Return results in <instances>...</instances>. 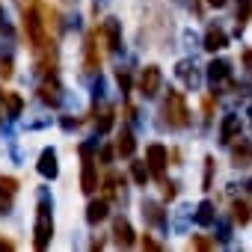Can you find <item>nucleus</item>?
Returning a JSON list of instances; mask_svg holds the SVG:
<instances>
[{
    "label": "nucleus",
    "instance_id": "0eeeda50",
    "mask_svg": "<svg viewBox=\"0 0 252 252\" xmlns=\"http://www.w3.org/2000/svg\"><path fill=\"white\" fill-rule=\"evenodd\" d=\"M18 193V181L9 175H0V214H6L12 208V199Z\"/></svg>",
    "mask_w": 252,
    "mask_h": 252
},
{
    "label": "nucleus",
    "instance_id": "9d476101",
    "mask_svg": "<svg viewBox=\"0 0 252 252\" xmlns=\"http://www.w3.org/2000/svg\"><path fill=\"white\" fill-rule=\"evenodd\" d=\"M101 36H104V42H107V48L110 51H119L122 48V33H119V21H104V27H101Z\"/></svg>",
    "mask_w": 252,
    "mask_h": 252
},
{
    "label": "nucleus",
    "instance_id": "6ab92c4d",
    "mask_svg": "<svg viewBox=\"0 0 252 252\" xmlns=\"http://www.w3.org/2000/svg\"><path fill=\"white\" fill-rule=\"evenodd\" d=\"M252 18V0H240L237 3V27H246Z\"/></svg>",
    "mask_w": 252,
    "mask_h": 252
},
{
    "label": "nucleus",
    "instance_id": "412c9836",
    "mask_svg": "<svg viewBox=\"0 0 252 252\" xmlns=\"http://www.w3.org/2000/svg\"><path fill=\"white\" fill-rule=\"evenodd\" d=\"M131 175H134V181H137V184H143V187H146V181H149L152 169H149L146 163H131Z\"/></svg>",
    "mask_w": 252,
    "mask_h": 252
},
{
    "label": "nucleus",
    "instance_id": "c756f323",
    "mask_svg": "<svg viewBox=\"0 0 252 252\" xmlns=\"http://www.w3.org/2000/svg\"><path fill=\"white\" fill-rule=\"evenodd\" d=\"M163 196L172 199V196H175V184H163Z\"/></svg>",
    "mask_w": 252,
    "mask_h": 252
},
{
    "label": "nucleus",
    "instance_id": "2f4dec72",
    "mask_svg": "<svg viewBox=\"0 0 252 252\" xmlns=\"http://www.w3.org/2000/svg\"><path fill=\"white\" fill-rule=\"evenodd\" d=\"M3 101H6V92H0V119H3Z\"/></svg>",
    "mask_w": 252,
    "mask_h": 252
},
{
    "label": "nucleus",
    "instance_id": "b1692460",
    "mask_svg": "<svg viewBox=\"0 0 252 252\" xmlns=\"http://www.w3.org/2000/svg\"><path fill=\"white\" fill-rule=\"evenodd\" d=\"M146 211H149V220H152V222H158V225L163 222V214H160V208H158V205H149Z\"/></svg>",
    "mask_w": 252,
    "mask_h": 252
},
{
    "label": "nucleus",
    "instance_id": "39448f33",
    "mask_svg": "<svg viewBox=\"0 0 252 252\" xmlns=\"http://www.w3.org/2000/svg\"><path fill=\"white\" fill-rule=\"evenodd\" d=\"M158 89H160V68L158 65H146L143 77H140V92L146 98H152V95H158Z\"/></svg>",
    "mask_w": 252,
    "mask_h": 252
},
{
    "label": "nucleus",
    "instance_id": "aec40b11",
    "mask_svg": "<svg viewBox=\"0 0 252 252\" xmlns=\"http://www.w3.org/2000/svg\"><path fill=\"white\" fill-rule=\"evenodd\" d=\"M21 104H24V101H21V95H15V92H6V107H9V113H6V116H9V119L21 116Z\"/></svg>",
    "mask_w": 252,
    "mask_h": 252
},
{
    "label": "nucleus",
    "instance_id": "7ed1b4c3",
    "mask_svg": "<svg viewBox=\"0 0 252 252\" xmlns=\"http://www.w3.org/2000/svg\"><path fill=\"white\" fill-rule=\"evenodd\" d=\"M51 234H54V222H51V208L48 202L39 205V214H36V237H33V246L36 249H45L51 243Z\"/></svg>",
    "mask_w": 252,
    "mask_h": 252
},
{
    "label": "nucleus",
    "instance_id": "a878e982",
    "mask_svg": "<svg viewBox=\"0 0 252 252\" xmlns=\"http://www.w3.org/2000/svg\"><path fill=\"white\" fill-rule=\"evenodd\" d=\"M116 80H119L122 92H128V89H131V77H128V74H122V71H119V74H116Z\"/></svg>",
    "mask_w": 252,
    "mask_h": 252
},
{
    "label": "nucleus",
    "instance_id": "6e6552de",
    "mask_svg": "<svg viewBox=\"0 0 252 252\" xmlns=\"http://www.w3.org/2000/svg\"><path fill=\"white\" fill-rule=\"evenodd\" d=\"M98 39H101V33L98 30H92L89 33V39H86V71H98V65H101V54H98Z\"/></svg>",
    "mask_w": 252,
    "mask_h": 252
},
{
    "label": "nucleus",
    "instance_id": "473e14b6",
    "mask_svg": "<svg viewBox=\"0 0 252 252\" xmlns=\"http://www.w3.org/2000/svg\"><path fill=\"white\" fill-rule=\"evenodd\" d=\"M208 3H211V6H222V3H225V0H208Z\"/></svg>",
    "mask_w": 252,
    "mask_h": 252
},
{
    "label": "nucleus",
    "instance_id": "f257e3e1",
    "mask_svg": "<svg viewBox=\"0 0 252 252\" xmlns=\"http://www.w3.org/2000/svg\"><path fill=\"white\" fill-rule=\"evenodd\" d=\"M42 6H36V9H27L24 12V30H27V42H30V48L33 51H48L54 42H51V33H48V21L42 18Z\"/></svg>",
    "mask_w": 252,
    "mask_h": 252
},
{
    "label": "nucleus",
    "instance_id": "c85d7f7f",
    "mask_svg": "<svg viewBox=\"0 0 252 252\" xmlns=\"http://www.w3.org/2000/svg\"><path fill=\"white\" fill-rule=\"evenodd\" d=\"M143 246H146V249H160V243L152 240V237H143Z\"/></svg>",
    "mask_w": 252,
    "mask_h": 252
},
{
    "label": "nucleus",
    "instance_id": "f03ea898",
    "mask_svg": "<svg viewBox=\"0 0 252 252\" xmlns=\"http://www.w3.org/2000/svg\"><path fill=\"white\" fill-rule=\"evenodd\" d=\"M166 122H169V128H184V125L190 122V110H187V101L181 92H172L166 95Z\"/></svg>",
    "mask_w": 252,
    "mask_h": 252
},
{
    "label": "nucleus",
    "instance_id": "ddd939ff",
    "mask_svg": "<svg viewBox=\"0 0 252 252\" xmlns=\"http://www.w3.org/2000/svg\"><path fill=\"white\" fill-rule=\"evenodd\" d=\"M39 172L45 175V178H57V155L51 152V149H45L42 152V158H39Z\"/></svg>",
    "mask_w": 252,
    "mask_h": 252
},
{
    "label": "nucleus",
    "instance_id": "20e7f679",
    "mask_svg": "<svg viewBox=\"0 0 252 252\" xmlns=\"http://www.w3.org/2000/svg\"><path fill=\"white\" fill-rule=\"evenodd\" d=\"M146 163H149V169H152L155 178H163L166 163H169V152H166L160 143H152V146L146 149Z\"/></svg>",
    "mask_w": 252,
    "mask_h": 252
},
{
    "label": "nucleus",
    "instance_id": "393cba45",
    "mask_svg": "<svg viewBox=\"0 0 252 252\" xmlns=\"http://www.w3.org/2000/svg\"><path fill=\"white\" fill-rule=\"evenodd\" d=\"M190 246H196V249H211V246H214V240H208V237H193V240H190Z\"/></svg>",
    "mask_w": 252,
    "mask_h": 252
},
{
    "label": "nucleus",
    "instance_id": "dca6fc26",
    "mask_svg": "<svg viewBox=\"0 0 252 252\" xmlns=\"http://www.w3.org/2000/svg\"><path fill=\"white\" fill-rule=\"evenodd\" d=\"M237 131H240V119H237V116H225V122H222V134H220L222 143H231Z\"/></svg>",
    "mask_w": 252,
    "mask_h": 252
},
{
    "label": "nucleus",
    "instance_id": "4468645a",
    "mask_svg": "<svg viewBox=\"0 0 252 252\" xmlns=\"http://www.w3.org/2000/svg\"><path fill=\"white\" fill-rule=\"evenodd\" d=\"M107 199H98V202H89V208H86V220L95 225V222H101L104 217H107Z\"/></svg>",
    "mask_w": 252,
    "mask_h": 252
},
{
    "label": "nucleus",
    "instance_id": "f8f14e48",
    "mask_svg": "<svg viewBox=\"0 0 252 252\" xmlns=\"http://www.w3.org/2000/svg\"><path fill=\"white\" fill-rule=\"evenodd\" d=\"M228 45V36L220 30V27H208V33H205V48L208 51H220V48H225Z\"/></svg>",
    "mask_w": 252,
    "mask_h": 252
},
{
    "label": "nucleus",
    "instance_id": "f3484780",
    "mask_svg": "<svg viewBox=\"0 0 252 252\" xmlns=\"http://www.w3.org/2000/svg\"><path fill=\"white\" fill-rule=\"evenodd\" d=\"M249 220H252V205L249 202H234V222L246 225Z\"/></svg>",
    "mask_w": 252,
    "mask_h": 252
},
{
    "label": "nucleus",
    "instance_id": "4be33fe9",
    "mask_svg": "<svg viewBox=\"0 0 252 252\" xmlns=\"http://www.w3.org/2000/svg\"><path fill=\"white\" fill-rule=\"evenodd\" d=\"M196 222H199V225H211V222H214V208H211V202H202V205H199Z\"/></svg>",
    "mask_w": 252,
    "mask_h": 252
},
{
    "label": "nucleus",
    "instance_id": "9b49d317",
    "mask_svg": "<svg viewBox=\"0 0 252 252\" xmlns=\"http://www.w3.org/2000/svg\"><path fill=\"white\" fill-rule=\"evenodd\" d=\"M113 234H116V243H122V246H134V240H137L128 220H116L113 222Z\"/></svg>",
    "mask_w": 252,
    "mask_h": 252
},
{
    "label": "nucleus",
    "instance_id": "bb28decb",
    "mask_svg": "<svg viewBox=\"0 0 252 252\" xmlns=\"http://www.w3.org/2000/svg\"><path fill=\"white\" fill-rule=\"evenodd\" d=\"M0 77H12V63L9 60H0Z\"/></svg>",
    "mask_w": 252,
    "mask_h": 252
},
{
    "label": "nucleus",
    "instance_id": "423d86ee",
    "mask_svg": "<svg viewBox=\"0 0 252 252\" xmlns=\"http://www.w3.org/2000/svg\"><path fill=\"white\" fill-rule=\"evenodd\" d=\"M80 190L83 193H95L98 190V169L95 160L89 155H83V172H80Z\"/></svg>",
    "mask_w": 252,
    "mask_h": 252
},
{
    "label": "nucleus",
    "instance_id": "a211bd4d",
    "mask_svg": "<svg viewBox=\"0 0 252 252\" xmlns=\"http://www.w3.org/2000/svg\"><path fill=\"white\" fill-rule=\"evenodd\" d=\"M208 77L214 80V86H217V80H225L228 77V63H211L208 65Z\"/></svg>",
    "mask_w": 252,
    "mask_h": 252
},
{
    "label": "nucleus",
    "instance_id": "2eb2a0df",
    "mask_svg": "<svg viewBox=\"0 0 252 252\" xmlns=\"http://www.w3.org/2000/svg\"><path fill=\"white\" fill-rule=\"evenodd\" d=\"M134 149H137L134 134H131V131H122V134H119V143H116V152H119L122 158H131V155H134Z\"/></svg>",
    "mask_w": 252,
    "mask_h": 252
},
{
    "label": "nucleus",
    "instance_id": "cd10ccee",
    "mask_svg": "<svg viewBox=\"0 0 252 252\" xmlns=\"http://www.w3.org/2000/svg\"><path fill=\"white\" fill-rule=\"evenodd\" d=\"M101 160H104V163H110V160H113V149H110V146H104V149H101Z\"/></svg>",
    "mask_w": 252,
    "mask_h": 252
},
{
    "label": "nucleus",
    "instance_id": "1a4fd4ad",
    "mask_svg": "<svg viewBox=\"0 0 252 252\" xmlns=\"http://www.w3.org/2000/svg\"><path fill=\"white\" fill-rule=\"evenodd\" d=\"M39 98H42L45 104H51V107H57V104H60V83H57V77H54V74L42 80V86H39Z\"/></svg>",
    "mask_w": 252,
    "mask_h": 252
},
{
    "label": "nucleus",
    "instance_id": "7c9ffc66",
    "mask_svg": "<svg viewBox=\"0 0 252 252\" xmlns=\"http://www.w3.org/2000/svg\"><path fill=\"white\" fill-rule=\"evenodd\" d=\"M243 65L252 68V51H243Z\"/></svg>",
    "mask_w": 252,
    "mask_h": 252
},
{
    "label": "nucleus",
    "instance_id": "5701e85b",
    "mask_svg": "<svg viewBox=\"0 0 252 252\" xmlns=\"http://www.w3.org/2000/svg\"><path fill=\"white\" fill-rule=\"evenodd\" d=\"M113 110H104V116H101V122H98V134H107L110 128H113Z\"/></svg>",
    "mask_w": 252,
    "mask_h": 252
}]
</instances>
